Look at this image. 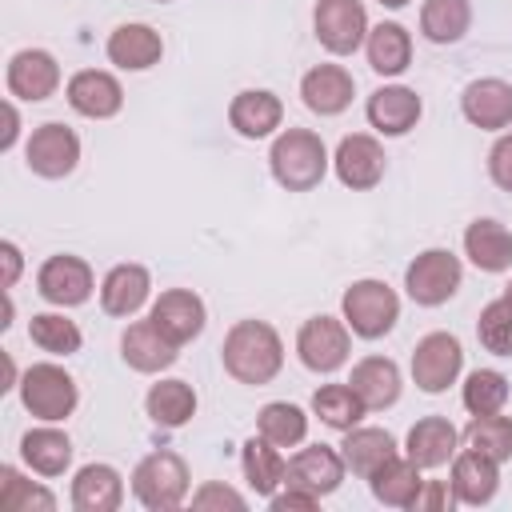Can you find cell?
<instances>
[{
  "label": "cell",
  "instance_id": "603a6c76",
  "mask_svg": "<svg viewBox=\"0 0 512 512\" xmlns=\"http://www.w3.org/2000/svg\"><path fill=\"white\" fill-rule=\"evenodd\" d=\"M120 348H124V360L136 368V372H160L176 360V348L152 320H136L128 324V332L120 336Z\"/></svg>",
  "mask_w": 512,
  "mask_h": 512
},
{
  "label": "cell",
  "instance_id": "b9f144b4",
  "mask_svg": "<svg viewBox=\"0 0 512 512\" xmlns=\"http://www.w3.org/2000/svg\"><path fill=\"white\" fill-rule=\"evenodd\" d=\"M476 336L488 352L496 356H512V300L500 296L492 304H484L480 320H476Z\"/></svg>",
  "mask_w": 512,
  "mask_h": 512
},
{
  "label": "cell",
  "instance_id": "7a4b0ae2",
  "mask_svg": "<svg viewBox=\"0 0 512 512\" xmlns=\"http://www.w3.org/2000/svg\"><path fill=\"white\" fill-rule=\"evenodd\" d=\"M268 164H272V176L288 188V192H308L324 180L328 172V148L316 132L308 128H288L272 140V152H268Z\"/></svg>",
  "mask_w": 512,
  "mask_h": 512
},
{
  "label": "cell",
  "instance_id": "74e56055",
  "mask_svg": "<svg viewBox=\"0 0 512 512\" xmlns=\"http://www.w3.org/2000/svg\"><path fill=\"white\" fill-rule=\"evenodd\" d=\"M468 448L492 456L496 464L512 460V416H500V412H488V416H472L468 424Z\"/></svg>",
  "mask_w": 512,
  "mask_h": 512
},
{
  "label": "cell",
  "instance_id": "d4e9b609",
  "mask_svg": "<svg viewBox=\"0 0 512 512\" xmlns=\"http://www.w3.org/2000/svg\"><path fill=\"white\" fill-rule=\"evenodd\" d=\"M352 392L364 400V408H388L400 396V368L388 356H364L352 368Z\"/></svg>",
  "mask_w": 512,
  "mask_h": 512
},
{
  "label": "cell",
  "instance_id": "836d02e7",
  "mask_svg": "<svg viewBox=\"0 0 512 512\" xmlns=\"http://www.w3.org/2000/svg\"><path fill=\"white\" fill-rule=\"evenodd\" d=\"M412 60V40L400 24H376L368 32V64L380 72V76H400Z\"/></svg>",
  "mask_w": 512,
  "mask_h": 512
},
{
  "label": "cell",
  "instance_id": "ac0fdd59",
  "mask_svg": "<svg viewBox=\"0 0 512 512\" xmlns=\"http://www.w3.org/2000/svg\"><path fill=\"white\" fill-rule=\"evenodd\" d=\"M164 56V40L156 28L148 24H120L112 36H108V60L116 68H128V72H144L152 64H160Z\"/></svg>",
  "mask_w": 512,
  "mask_h": 512
},
{
  "label": "cell",
  "instance_id": "d590c367",
  "mask_svg": "<svg viewBox=\"0 0 512 512\" xmlns=\"http://www.w3.org/2000/svg\"><path fill=\"white\" fill-rule=\"evenodd\" d=\"M312 412H316L328 428L348 432V428L360 424V416H364L368 408H364V400L352 392V384H324V388H316V396H312Z\"/></svg>",
  "mask_w": 512,
  "mask_h": 512
},
{
  "label": "cell",
  "instance_id": "1f68e13d",
  "mask_svg": "<svg viewBox=\"0 0 512 512\" xmlns=\"http://www.w3.org/2000/svg\"><path fill=\"white\" fill-rule=\"evenodd\" d=\"M144 408H148V416H152L156 424L180 428V424H188L192 412H196V392H192V384H184V380H160V384L148 388Z\"/></svg>",
  "mask_w": 512,
  "mask_h": 512
},
{
  "label": "cell",
  "instance_id": "6da1fadb",
  "mask_svg": "<svg viewBox=\"0 0 512 512\" xmlns=\"http://www.w3.org/2000/svg\"><path fill=\"white\" fill-rule=\"evenodd\" d=\"M220 356H224L228 376H236L240 384H268L284 364V344H280L272 324L240 320L228 328Z\"/></svg>",
  "mask_w": 512,
  "mask_h": 512
},
{
  "label": "cell",
  "instance_id": "8d00e7d4",
  "mask_svg": "<svg viewBox=\"0 0 512 512\" xmlns=\"http://www.w3.org/2000/svg\"><path fill=\"white\" fill-rule=\"evenodd\" d=\"M256 424H260V436L272 440L276 448H292V444H300L308 436V416L296 404H288V400L264 404L260 416H256Z\"/></svg>",
  "mask_w": 512,
  "mask_h": 512
},
{
  "label": "cell",
  "instance_id": "f546056e",
  "mask_svg": "<svg viewBox=\"0 0 512 512\" xmlns=\"http://www.w3.org/2000/svg\"><path fill=\"white\" fill-rule=\"evenodd\" d=\"M20 456H24V464L32 472L60 476L68 468V460H72V440L64 432H56V428H32L20 440Z\"/></svg>",
  "mask_w": 512,
  "mask_h": 512
},
{
  "label": "cell",
  "instance_id": "7c38bea8",
  "mask_svg": "<svg viewBox=\"0 0 512 512\" xmlns=\"http://www.w3.org/2000/svg\"><path fill=\"white\" fill-rule=\"evenodd\" d=\"M36 288L48 304H60V308L84 304L92 296V268L80 256H52L40 264Z\"/></svg>",
  "mask_w": 512,
  "mask_h": 512
},
{
  "label": "cell",
  "instance_id": "5bb4252c",
  "mask_svg": "<svg viewBox=\"0 0 512 512\" xmlns=\"http://www.w3.org/2000/svg\"><path fill=\"white\" fill-rule=\"evenodd\" d=\"M68 104L88 116V120H108L120 112L124 104V88L112 72H96V68H84L68 80Z\"/></svg>",
  "mask_w": 512,
  "mask_h": 512
},
{
  "label": "cell",
  "instance_id": "3957f363",
  "mask_svg": "<svg viewBox=\"0 0 512 512\" xmlns=\"http://www.w3.org/2000/svg\"><path fill=\"white\" fill-rule=\"evenodd\" d=\"M132 492L152 512L180 508L184 496H188V468H184V460L176 452H168V448L148 452L136 464V472H132Z\"/></svg>",
  "mask_w": 512,
  "mask_h": 512
},
{
  "label": "cell",
  "instance_id": "7bdbcfd3",
  "mask_svg": "<svg viewBox=\"0 0 512 512\" xmlns=\"http://www.w3.org/2000/svg\"><path fill=\"white\" fill-rule=\"evenodd\" d=\"M248 500L236 492V488H228V484H204L200 492H192V508H244Z\"/></svg>",
  "mask_w": 512,
  "mask_h": 512
},
{
  "label": "cell",
  "instance_id": "d6a6232c",
  "mask_svg": "<svg viewBox=\"0 0 512 512\" xmlns=\"http://www.w3.org/2000/svg\"><path fill=\"white\" fill-rule=\"evenodd\" d=\"M472 24V4L468 0H424L420 8V32L432 44H452L468 32Z\"/></svg>",
  "mask_w": 512,
  "mask_h": 512
},
{
  "label": "cell",
  "instance_id": "bcb514c9",
  "mask_svg": "<svg viewBox=\"0 0 512 512\" xmlns=\"http://www.w3.org/2000/svg\"><path fill=\"white\" fill-rule=\"evenodd\" d=\"M316 500H320V496H312V492H304V488H288V492H276V496H272V508H276V512L316 508Z\"/></svg>",
  "mask_w": 512,
  "mask_h": 512
},
{
  "label": "cell",
  "instance_id": "9a60e30c",
  "mask_svg": "<svg viewBox=\"0 0 512 512\" xmlns=\"http://www.w3.org/2000/svg\"><path fill=\"white\" fill-rule=\"evenodd\" d=\"M60 84V64L40 52V48H24L12 56L8 64V92L20 100H48Z\"/></svg>",
  "mask_w": 512,
  "mask_h": 512
},
{
  "label": "cell",
  "instance_id": "e0dca14e",
  "mask_svg": "<svg viewBox=\"0 0 512 512\" xmlns=\"http://www.w3.org/2000/svg\"><path fill=\"white\" fill-rule=\"evenodd\" d=\"M124 500V480L112 464H84L72 480V508L76 512H116Z\"/></svg>",
  "mask_w": 512,
  "mask_h": 512
},
{
  "label": "cell",
  "instance_id": "44dd1931",
  "mask_svg": "<svg viewBox=\"0 0 512 512\" xmlns=\"http://www.w3.org/2000/svg\"><path fill=\"white\" fill-rule=\"evenodd\" d=\"M420 120V96L412 88H376L368 96V124L384 136H404L412 124Z\"/></svg>",
  "mask_w": 512,
  "mask_h": 512
},
{
  "label": "cell",
  "instance_id": "60d3db41",
  "mask_svg": "<svg viewBox=\"0 0 512 512\" xmlns=\"http://www.w3.org/2000/svg\"><path fill=\"white\" fill-rule=\"evenodd\" d=\"M508 400V380L492 368H476L468 380H464V408L472 416H488V412H500Z\"/></svg>",
  "mask_w": 512,
  "mask_h": 512
},
{
  "label": "cell",
  "instance_id": "ffe728a7",
  "mask_svg": "<svg viewBox=\"0 0 512 512\" xmlns=\"http://www.w3.org/2000/svg\"><path fill=\"white\" fill-rule=\"evenodd\" d=\"M460 108L476 128H504V124H512V84H504L496 76L472 80L460 96Z\"/></svg>",
  "mask_w": 512,
  "mask_h": 512
},
{
  "label": "cell",
  "instance_id": "83f0119b",
  "mask_svg": "<svg viewBox=\"0 0 512 512\" xmlns=\"http://www.w3.org/2000/svg\"><path fill=\"white\" fill-rule=\"evenodd\" d=\"M464 252L480 272H504L512 264V232L496 220H476L464 232Z\"/></svg>",
  "mask_w": 512,
  "mask_h": 512
},
{
  "label": "cell",
  "instance_id": "f6af8a7d",
  "mask_svg": "<svg viewBox=\"0 0 512 512\" xmlns=\"http://www.w3.org/2000/svg\"><path fill=\"white\" fill-rule=\"evenodd\" d=\"M488 172H492V180H496L504 192H512V136H500V140L492 144V152H488Z\"/></svg>",
  "mask_w": 512,
  "mask_h": 512
},
{
  "label": "cell",
  "instance_id": "9c48e42d",
  "mask_svg": "<svg viewBox=\"0 0 512 512\" xmlns=\"http://www.w3.org/2000/svg\"><path fill=\"white\" fill-rule=\"evenodd\" d=\"M300 364L312 372H336L348 360V328L332 316H312L296 336Z\"/></svg>",
  "mask_w": 512,
  "mask_h": 512
},
{
  "label": "cell",
  "instance_id": "e575fe53",
  "mask_svg": "<svg viewBox=\"0 0 512 512\" xmlns=\"http://www.w3.org/2000/svg\"><path fill=\"white\" fill-rule=\"evenodd\" d=\"M244 476H248V484H252V492L256 496H272L276 492V484H284V472H288V464H284V456L276 452V444L272 440H248L244 444Z\"/></svg>",
  "mask_w": 512,
  "mask_h": 512
},
{
  "label": "cell",
  "instance_id": "f35d334b",
  "mask_svg": "<svg viewBox=\"0 0 512 512\" xmlns=\"http://www.w3.org/2000/svg\"><path fill=\"white\" fill-rule=\"evenodd\" d=\"M28 336H32V344H40V348L52 352V356H72V352H80V328H76L68 316H56V312L32 316Z\"/></svg>",
  "mask_w": 512,
  "mask_h": 512
},
{
  "label": "cell",
  "instance_id": "4dcf8cb0",
  "mask_svg": "<svg viewBox=\"0 0 512 512\" xmlns=\"http://www.w3.org/2000/svg\"><path fill=\"white\" fill-rule=\"evenodd\" d=\"M368 480H372V496H376L380 504H388V508H412L416 492L424 488L420 464L400 460V456H392V460H388L380 472H372Z\"/></svg>",
  "mask_w": 512,
  "mask_h": 512
},
{
  "label": "cell",
  "instance_id": "30bf717a",
  "mask_svg": "<svg viewBox=\"0 0 512 512\" xmlns=\"http://www.w3.org/2000/svg\"><path fill=\"white\" fill-rule=\"evenodd\" d=\"M344 456L328 444H312V448H300L292 460H288V472H284V484L288 488H304L312 496H328L340 488L344 480Z\"/></svg>",
  "mask_w": 512,
  "mask_h": 512
},
{
  "label": "cell",
  "instance_id": "7dc6e473",
  "mask_svg": "<svg viewBox=\"0 0 512 512\" xmlns=\"http://www.w3.org/2000/svg\"><path fill=\"white\" fill-rule=\"evenodd\" d=\"M0 256H4V288H12L16 276H20V248L12 240H4L0 244Z\"/></svg>",
  "mask_w": 512,
  "mask_h": 512
},
{
  "label": "cell",
  "instance_id": "2e32d148",
  "mask_svg": "<svg viewBox=\"0 0 512 512\" xmlns=\"http://www.w3.org/2000/svg\"><path fill=\"white\" fill-rule=\"evenodd\" d=\"M332 164H336V176H340L348 188H372V184H380V176H384V148H380L372 136L356 132V136H344V140H340Z\"/></svg>",
  "mask_w": 512,
  "mask_h": 512
},
{
  "label": "cell",
  "instance_id": "8fae6325",
  "mask_svg": "<svg viewBox=\"0 0 512 512\" xmlns=\"http://www.w3.org/2000/svg\"><path fill=\"white\" fill-rule=\"evenodd\" d=\"M80 160V140L72 128L64 124H40L28 140V168L36 176H48V180H60L76 168Z\"/></svg>",
  "mask_w": 512,
  "mask_h": 512
},
{
  "label": "cell",
  "instance_id": "d6986e66",
  "mask_svg": "<svg viewBox=\"0 0 512 512\" xmlns=\"http://www.w3.org/2000/svg\"><path fill=\"white\" fill-rule=\"evenodd\" d=\"M352 76L340 68V64H316L312 72H304V80H300V96H304V104L312 108V112H320V116H336V112H344L348 104H352Z\"/></svg>",
  "mask_w": 512,
  "mask_h": 512
},
{
  "label": "cell",
  "instance_id": "681fc988",
  "mask_svg": "<svg viewBox=\"0 0 512 512\" xmlns=\"http://www.w3.org/2000/svg\"><path fill=\"white\" fill-rule=\"evenodd\" d=\"M380 4H384V8H404L408 0H380Z\"/></svg>",
  "mask_w": 512,
  "mask_h": 512
},
{
  "label": "cell",
  "instance_id": "ee69618b",
  "mask_svg": "<svg viewBox=\"0 0 512 512\" xmlns=\"http://www.w3.org/2000/svg\"><path fill=\"white\" fill-rule=\"evenodd\" d=\"M452 504H456V492L448 484H436V480H424V488L412 500L416 512H448Z\"/></svg>",
  "mask_w": 512,
  "mask_h": 512
},
{
  "label": "cell",
  "instance_id": "4fadbf2b",
  "mask_svg": "<svg viewBox=\"0 0 512 512\" xmlns=\"http://www.w3.org/2000/svg\"><path fill=\"white\" fill-rule=\"evenodd\" d=\"M172 344H188L204 332V304L196 292L188 288H168L160 292V300L152 304V316H148Z\"/></svg>",
  "mask_w": 512,
  "mask_h": 512
},
{
  "label": "cell",
  "instance_id": "5b68a950",
  "mask_svg": "<svg viewBox=\"0 0 512 512\" xmlns=\"http://www.w3.org/2000/svg\"><path fill=\"white\" fill-rule=\"evenodd\" d=\"M20 400L32 416L56 424L76 408V380L60 364H32L20 380Z\"/></svg>",
  "mask_w": 512,
  "mask_h": 512
},
{
  "label": "cell",
  "instance_id": "cb8c5ba5",
  "mask_svg": "<svg viewBox=\"0 0 512 512\" xmlns=\"http://www.w3.org/2000/svg\"><path fill=\"white\" fill-rule=\"evenodd\" d=\"M148 288H152L148 268H140V264H116L104 276V284H100V308L108 316H132L148 300Z\"/></svg>",
  "mask_w": 512,
  "mask_h": 512
},
{
  "label": "cell",
  "instance_id": "4316f807",
  "mask_svg": "<svg viewBox=\"0 0 512 512\" xmlns=\"http://www.w3.org/2000/svg\"><path fill=\"white\" fill-rule=\"evenodd\" d=\"M340 456H344V464L356 472V476H372V472H380L392 456H396V440L384 432V428H348V436H344V444H340Z\"/></svg>",
  "mask_w": 512,
  "mask_h": 512
},
{
  "label": "cell",
  "instance_id": "52a82bcc",
  "mask_svg": "<svg viewBox=\"0 0 512 512\" xmlns=\"http://www.w3.org/2000/svg\"><path fill=\"white\" fill-rule=\"evenodd\" d=\"M312 24H316V40L332 56H352L368 36V12L360 0H320Z\"/></svg>",
  "mask_w": 512,
  "mask_h": 512
},
{
  "label": "cell",
  "instance_id": "ab89813d",
  "mask_svg": "<svg viewBox=\"0 0 512 512\" xmlns=\"http://www.w3.org/2000/svg\"><path fill=\"white\" fill-rule=\"evenodd\" d=\"M0 508L4 512H32V508L52 512L56 496L48 488H40V484H28L16 468H0Z\"/></svg>",
  "mask_w": 512,
  "mask_h": 512
},
{
  "label": "cell",
  "instance_id": "816d5d0a",
  "mask_svg": "<svg viewBox=\"0 0 512 512\" xmlns=\"http://www.w3.org/2000/svg\"><path fill=\"white\" fill-rule=\"evenodd\" d=\"M160 4H164V0H160Z\"/></svg>",
  "mask_w": 512,
  "mask_h": 512
},
{
  "label": "cell",
  "instance_id": "ba28073f",
  "mask_svg": "<svg viewBox=\"0 0 512 512\" xmlns=\"http://www.w3.org/2000/svg\"><path fill=\"white\" fill-rule=\"evenodd\" d=\"M460 364H464V352H460V340L448 336V332H432L416 344L412 352V380L416 388L424 392H444L456 376H460Z\"/></svg>",
  "mask_w": 512,
  "mask_h": 512
},
{
  "label": "cell",
  "instance_id": "f1b7e54d",
  "mask_svg": "<svg viewBox=\"0 0 512 512\" xmlns=\"http://www.w3.org/2000/svg\"><path fill=\"white\" fill-rule=\"evenodd\" d=\"M280 116H284L280 100H276L272 92H260V88L240 92V96L232 100V108H228L232 128H236L240 136H248V140H260V136H268L272 128H280Z\"/></svg>",
  "mask_w": 512,
  "mask_h": 512
},
{
  "label": "cell",
  "instance_id": "c3c4849f",
  "mask_svg": "<svg viewBox=\"0 0 512 512\" xmlns=\"http://www.w3.org/2000/svg\"><path fill=\"white\" fill-rule=\"evenodd\" d=\"M4 120H8V128H4V140H0V148L8 152V148L16 144V132H20V116H16V108H12V104H4Z\"/></svg>",
  "mask_w": 512,
  "mask_h": 512
},
{
  "label": "cell",
  "instance_id": "277c9868",
  "mask_svg": "<svg viewBox=\"0 0 512 512\" xmlns=\"http://www.w3.org/2000/svg\"><path fill=\"white\" fill-rule=\"evenodd\" d=\"M340 308H344V324L364 340H376V336L392 332V324L400 316V300L384 280H356L344 292Z\"/></svg>",
  "mask_w": 512,
  "mask_h": 512
},
{
  "label": "cell",
  "instance_id": "484cf974",
  "mask_svg": "<svg viewBox=\"0 0 512 512\" xmlns=\"http://www.w3.org/2000/svg\"><path fill=\"white\" fill-rule=\"evenodd\" d=\"M456 456V428L444 416H424L408 432V460L420 468H440Z\"/></svg>",
  "mask_w": 512,
  "mask_h": 512
},
{
  "label": "cell",
  "instance_id": "f907efd6",
  "mask_svg": "<svg viewBox=\"0 0 512 512\" xmlns=\"http://www.w3.org/2000/svg\"><path fill=\"white\" fill-rule=\"evenodd\" d=\"M504 296H508V300H512V284H508V288H504Z\"/></svg>",
  "mask_w": 512,
  "mask_h": 512
},
{
  "label": "cell",
  "instance_id": "8992f818",
  "mask_svg": "<svg viewBox=\"0 0 512 512\" xmlns=\"http://www.w3.org/2000/svg\"><path fill=\"white\" fill-rule=\"evenodd\" d=\"M460 260L452 256V252H444V248H428V252H420L412 264H408V272H404V288H408V296L416 300V304H424V308H436V304H444L456 288H460Z\"/></svg>",
  "mask_w": 512,
  "mask_h": 512
},
{
  "label": "cell",
  "instance_id": "7402d4cb",
  "mask_svg": "<svg viewBox=\"0 0 512 512\" xmlns=\"http://www.w3.org/2000/svg\"><path fill=\"white\" fill-rule=\"evenodd\" d=\"M496 484H500V472L492 456L476 448L452 456V492L460 504H488L496 496Z\"/></svg>",
  "mask_w": 512,
  "mask_h": 512
}]
</instances>
